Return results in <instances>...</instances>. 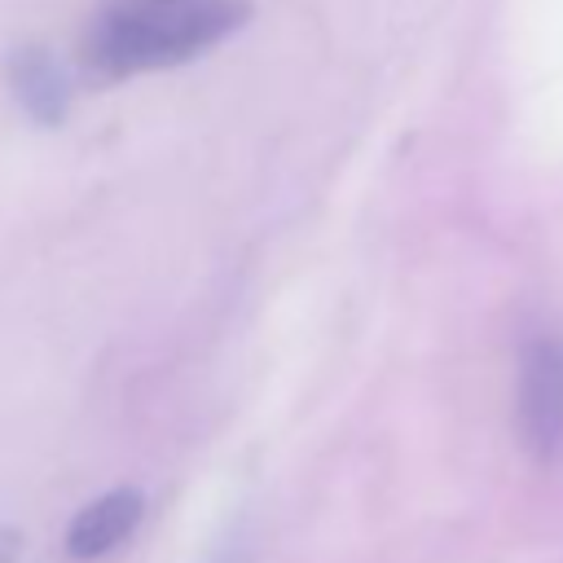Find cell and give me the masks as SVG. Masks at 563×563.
Instances as JSON below:
<instances>
[{
	"label": "cell",
	"instance_id": "5b68a950",
	"mask_svg": "<svg viewBox=\"0 0 563 563\" xmlns=\"http://www.w3.org/2000/svg\"><path fill=\"white\" fill-rule=\"evenodd\" d=\"M22 559V532L0 523V563H18Z\"/></svg>",
	"mask_w": 563,
	"mask_h": 563
},
{
	"label": "cell",
	"instance_id": "6da1fadb",
	"mask_svg": "<svg viewBox=\"0 0 563 563\" xmlns=\"http://www.w3.org/2000/svg\"><path fill=\"white\" fill-rule=\"evenodd\" d=\"M251 9L242 0H123L97 13L88 31V66L106 79L167 70L194 62L242 31Z\"/></svg>",
	"mask_w": 563,
	"mask_h": 563
},
{
	"label": "cell",
	"instance_id": "3957f363",
	"mask_svg": "<svg viewBox=\"0 0 563 563\" xmlns=\"http://www.w3.org/2000/svg\"><path fill=\"white\" fill-rule=\"evenodd\" d=\"M145 515V493L141 488H110L92 497L66 528V554L79 563H92L110 550H119Z\"/></svg>",
	"mask_w": 563,
	"mask_h": 563
},
{
	"label": "cell",
	"instance_id": "277c9868",
	"mask_svg": "<svg viewBox=\"0 0 563 563\" xmlns=\"http://www.w3.org/2000/svg\"><path fill=\"white\" fill-rule=\"evenodd\" d=\"M9 92L18 101V110L40 123V128H57L66 114H70V79L62 70V62L40 48V44H26V48H13L9 53Z\"/></svg>",
	"mask_w": 563,
	"mask_h": 563
},
{
	"label": "cell",
	"instance_id": "7a4b0ae2",
	"mask_svg": "<svg viewBox=\"0 0 563 563\" xmlns=\"http://www.w3.org/2000/svg\"><path fill=\"white\" fill-rule=\"evenodd\" d=\"M515 422L532 462H554L563 449V339L537 330L519 343Z\"/></svg>",
	"mask_w": 563,
	"mask_h": 563
}]
</instances>
